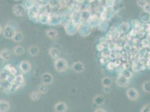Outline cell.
Listing matches in <instances>:
<instances>
[{"instance_id":"cell-1","label":"cell","mask_w":150,"mask_h":112,"mask_svg":"<svg viewBox=\"0 0 150 112\" xmlns=\"http://www.w3.org/2000/svg\"><path fill=\"white\" fill-rule=\"evenodd\" d=\"M54 68L59 72L65 71L68 68L67 60L63 58H58L54 62Z\"/></svg>"},{"instance_id":"cell-2","label":"cell","mask_w":150,"mask_h":112,"mask_svg":"<svg viewBox=\"0 0 150 112\" xmlns=\"http://www.w3.org/2000/svg\"><path fill=\"white\" fill-rule=\"evenodd\" d=\"M126 94L128 98L132 100H136L140 96L138 91L133 87L128 89L126 91Z\"/></svg>"},{"instance_id":"cell-3","label":"cell","mask_w":150,"mask_h":112,"mask_svg":"<svg viewBox=\"0 0 150 112\" xmlns=\"http://www.w3.org/2000/svg\"><path fill=\"white\" fill-rule=\"evenodd\" d=\"M17 30L14 26L10 24H7L3 29V35L8 39H12Z\"/></svg>"},{"instance_id":"cell-4","label":"cell","mask_w":150,"mask_h":112,"mask_svg":"<svg viewBox=\"0 0 150 112\" xmlns=\"http://www.w3.org/2000/svg\"><path fill=\"white\" fill-rule=\"evenodd\" d=\"M41 80H42V82L43 84L48 85L53 83V80H54V78H53V76L51 74L48 73V72H46V73H44L43 74Z\"/></svg>"},{"instance_id":"cell-5","label":"cell","mask_w":150,"mask_h":112,"mask_svg":"<svg viewBox=\"0 0 150 112\" xmlns=\"http://www.w3.org/2000/svg\"><path fill=\"white\" fill-rule=\"evenodd\" d=\"M13 12L17 16L21 17L25 15V9L21 5H16L14 6Z\"/></svg>"},{"instance_id":"cell-6","label":"cell","mask_w":150,"mask_h":112,"mask_svg":"<svg viewBox=\"0 0 150 112\" xmlns=\"http://www.w3.org/2000/svg\"><path fill=\"white\" fill-rule=\"evenodd\" d=\"M20 68L23 72L28 73L31 70L32 65L28 60H23L20 64Z\"/></svg>"},{"instance_id":"cell-7","label":"cell","mask_w":150,"mask_h":112,"mask_svg":"<svg viewBox=\"0 0 150 112\" xmlns=\"http://www.w3.org/2000/svg\"><path fill=\"white\" fill-rule=\"evenodd\" d=\"M54 110L55 112H65L67 111V104L63 102H59L56 104L54 107Z\"/></svg>"},{"instance_id":"cell-8","label":"cell","mask_w":150,"mask_h":112,"mask_svg":"<svg viewBox=\"0 0 150 112\" xmlns=\"http://www.w3.org/2000/svg\"><path fill=\"white\" fill-rule=\"evenodd\" d=\"M11 55L12 52L8 49L5 48L0 51V56L5 61L10 60L11 58Z\"/></svg>"},{"instance_id":"cell-9","label":"cell","mask_w":150,"mask_h":112,"mask_svg":"<svg viewBox=\"0 0 150 112\" xmlns=\"http://www.w3.org/2000/svg\"><path fill=\"white\" fill-rule=\"evenodd\" d=\"M72 69L76 72H82L85 69V66L82 62H76L72 64Z\"/></svg>"},{"instance_id":"cell-10","label":"cell","mask_w":150,"mask_h":112,"mask_svg":"<svg viewBox=\"0 0 150 112\" xmlns=\"http://www.w3.org/2000/svg\"><path fill=\"white\" fill-rule=\"evenodd\" d=\"M48 54L50 57L57 59L61 55V51L57 48L56 47H51L48 50Z\"/></svg>"},{"instance_id":"cell-11","label":"cell","mask_w":150,"mask_h":112,"mask_svg":"<svg viewBox=\"0 0 150 112\" xmlns=\"http://www.w3.org/2000/svg\"><path fill=\"white\" fill-rule=\"evenodd\" d=\"M10 109V104L8 102L5 100H0V112H8Z\"/></svg>"},{"instance_id":"cell-12","label":"cell","mask_w":150,"mask_h":112,"mask_svg":"<svg viewBox=\"0 0 150 112\" xmlns=\"http://www.w3.org/2000/svg\"><path fill=\"white\" fill-rule=\"evenodd\" d=\"M117 83L119 86L125 87L128 85L129 81H128V79H127V78H125L122 75L120 76H119L117 78Z\"/></svg>"},{"instance_id":"cell-13","label":"cell","mask_w":150,"mask_h":112,"mask_svg":"<svg viewBox=\"0 0 150 112\" xmlns=\"http://www.w3.org/2000/svg\"><path fill=\"white\" fill-rule=\"evenodd\" d=\"M12 52L14 53V54H15L16 56H21L24 53L25 49H24V48L22 45H18L14 47Z\"/></svg>"},{"instance_id":"cell-14","label":"cell","mask_w":150,"mask_h":112,"mask_svg":"<svg viewBox=\"0 0 150 112\" xmlns=\"http://www.w3.org/2000/svg\"><path fill=\"white\" fill-rule=\"evenodd\" d=\"M39 48L35 45H32L29 47V49H28V53L29 54L32 56V57H35L39 53Z\"/></svg>"},{"instance_id":"cell-15","label":"cell","mask_w":150,"mask_h":112,"mask_svg":"<svg viewBox=\"0 0 150 112\" xmlns=\"http://www.w3.org/2000/svg\"><path fill=\"white\" fill-rule=\"evenodd\" d=\"M24 35L21 32L17 31L14 35L12 39L14 42H15L17 43H20L24 40Z\"/></svg>"},{"instance_id":"cell-16","label":"cell","mask_w":150,"mask_h":112,"mask_svg":"<svg viewBox=\"0 0 150 112\" xmlns=\"http://www.w3.org/2000/svg\"><path fill=\"white\" fill-rule=\"evenodd\" d=\"M11 85L12 84L10 83L7 80L2 81V82L0 84V89L2 91H6V90L10 91Z\"/></svg>"},{"instance_id":"cell-17","label":"cell","mask_w":150,"mask_h":112,"mask_svg":"<svg viewBox=\"0 0 150 112\" xmlns=\"http://www.w3.org/2000/svg\"><path fill=\"white\" fill-rule=\"evenodd\" d=\"M41 98V93L38 90H34L30 94V98L34 102L38 101Z\"/></svg>"},{"instance_id":"cell-18","label":"cell","mask_w":150,"mask_h":112,"mask_svg":"<svg viewBox=\"0 0 150 112\" xmlns=\"http://www.w3.org/2000/svg\"><path fill=\"white\" fill-rule=\"evenodd\" d=\"M46 34L51 39H54L58 35V32L55 29H50L46 31Z\"/></svg>"},{"instance_id":"cell-19","label":"cell","mask_w":150,"mask_h":112,"mask_svg":"<svg viewBox=\"0 0 150 112\" xmlns=\"http://www.w3.org/2000/svg\"><path fill=\"white\" fill-rule=\"evenodd\" d=\"M4 69H5L7 72H8L9 74H12L14 75H16L17 74V70L13 66H12L11 64L6 65Z\"/></svg>"},{"instance_id":"cell-20","label":"cell","mask_w":150,"mask_h":112,"mask_svg":"<svg viewBox=\"0 0 150 112\" xmlns=\"http://www.w3.org/2000/svg\"><path fill=\"white\" fill-rule=\"evenodd\" d=\"M93 101L96 105L100 106V105H102L104 103L105 99H104V98L103 96L97 95L94 98Z\"/></svg>"},{"instance_id":"cell-21","label":"cell","mask_w":150,"mask_h":112,"mask_svg":"<svg viewBox=\"0 0 150 112\" xmlns=\"http://www.w3.org/2000/svg\"><path fill=\"white\" fill-rule=\"evenodd\" d=\"M48 87H47V85L44 84H41L39 86H38L37 90L41 93V94H46L48 91Z\"/></svg>"},{"instance_id":"cell-22","label":"cell","mask_w":150,"mask_h":112,"mask_svg":"<svg viewBox=\"0 0 150 112\" xmlns=\"http://www.w3.org/2000/svg\"><path fill=\"white\" fill-rule=\"evenodd\" d=\"M9 73L5 69H2L0 71V81H6L8 78Z\"/></svg>"},{"instance_id":"cell-23","label":"cell","mask_w":150,"mask_h":112,"mask_svg":"<svg viewBox=\"0 0 150 112\" xmlns=\"http://www.w3.org/2000/svg\"><path fill=\"white\" fill-rule=\"evenodd\" d=\"M15 82H16L18 85L21 86L23 84L24 82V78L21 75H15Z\"/></svg>"},{"instance_id":"cell-24","label":"cell","mask_w":150,"mask_h":112,"mask_svg":"<svg viewBox=\"0 0 150 112\" xmlns=\"http://www.w3.org/2000/svg\"><path fill=\"white\" fill-rule=\"evenodd\" d=\"M101 82L104 86H110L112 85V80L108 77L103 78V79L101 80Z\"/></svg>"},{"instance_id":"cell-25","label":"cell","mask_w":150,"mask_h":112,"mask_svg":"<svg viewBox=\"0 0 150 112\" xmlns=\"http://www.w3.org/2000/svg\"><path fill=\"white\" fill-rule=\"evenodd\" d=\"M142 88L146 93H150V81H146L143 84Z\"/></svg>"},{"instance_id":"cell-26","label":"cell","mask_w":150,"mask_h":112,"mask_svg":"<svg viewBox=\"0 0 150 112\" xmlns=\"http://www.w3.org/2000/svg\"><path fill=\"white\" fill-rule=\"evenodd\" d=\"M122 75L129 80L130 78L132 77V73L130 71H129L128 70H125V71H124Z\"/></svg>"},{"instance_id":"cell-27","label":"cell","mask_w":150,"mask_h":112,"mask_svg":"<svg viewBox=\"0 0 150 112\" xmlns=\"http://www.w3.org/2000/svg\"><path fill=\"white\" fill-rule=\"evenodd\" d=\"M147 2V1L146 0H137V5L140 7L143 8L144 7V6L146 5V3Z\"/></svg>"},{"instance_id":"cell-28","label":"cell","mask_w":150,"mask_h":112,"mask_svg":"<svg viewBox=\"0 0 150 112\" xmlns=\"http://www.w3.org/2000/svg\"><path fill=\"white\" fill-rule=\"evenodd\" d=\"M143 9L144 12L150 14V2H147L143 8Z\"/></svg>"},{"instance_id":"cell-29","label":"cell","mask_w":150,"mask_h":112,"mask_svg":"<svg viewBox=\"0 0 150 112\" xmlns=\"http://www.w3.org/2000/svg\"><path fill=\"white\" fill-rule=\"evenodd\" d=\"M15 75H14L12 74H9L7 81H8L10 83L12 84L15 81Z\"/></svg>"},{"instance_id":"cell-30","label":"cell","mask_w":150,"mask_h":112,"mask_svg":"<svg viewBox=\"0 0 150 112\" xmlns=\"http://www.w3.org/2000/svg\"><path fill=\"white\" fill-rule=\"evenodd\" d=\"M141 112H150V104H147V105H145L141 109Z\"/></svg>"},{"instance_id":"cell-31","label":"cell","mask_w":150,"mask_h":112,"mask_svg":"<svg viewBox=\"0 0 150 112\" xmlns=\"http://www.w3.org/2000/svg\"><path fill=\"white\" fill-rule=\"evenodd\" d=\"M142 45L143 47H147L150 45V41L148 39H143L142 41Z\"/></svg>"},{"instance_id":"cell-32","label":"cell","mask_w":150,"mask_h":112,"mask_svg":"<svg viewBox=\"0 0 150 112\" xmlns=\"http://www.w3.org/2000/svg\"><path fill=\"white\" fill-rule=\"evenodd\" d=\"M103 90L105 94H109L111 91V89L110 86H104L103 88Z\"/></svg>"},{"instance_id":"cell-33","label":"cell","mask_w":150,"mask_h":112,"mask_svg":"<svg viewBox=\"0 0 150 112\" xmlns=\"http://www.w3.org/2000/svg\"><path fill=\"white\" fill-rule=\"evenodd\" d=\"M114 4V0H107L106 1V5L108 7L113 6Z\"/></svg>"},{"instance_id":"cell-34","label":"cell","mask_w":150,"mask_h":112,"mask_svg":"<svg viewBox=\"0 0 150 112\" xmlns=\"http://www.w3.org/2000/svg\"><path fill=\"white\" fill-rule=\"evenodd\" d=\"M116 66L115 63H114L113 62H110L108 65V68L109 69H113Z\"/></svg>"},{"instance_id":"cell-35","label":"cell","mask_w":150,"mask_h":112,"mask_svg":"<svg viewBox=\"0 0 150 112\" xmlns=\"http://www.w3.org/2000/svg\"><path fill=\"white\" fill-rule=\"evenodd\" d=\"M95 112H106V111H105L104 109L99 108V109H96V111H95Z\"/></svg>"},{"instance_id":"cell-36","label":"cell","mask_w":150,"mask_h":112,"mask_svg":"<svg viewBox=\"0 0 150 112\" xmlns=\"http://www.w3.org/2000/svg\"><path fill=\"white\" fill-rule=\"evenodd\" d=\"M4 61H5V60L0 56V65H3V63H4Z\"/></svg>"},{"instance_id":"cell-37","label":"cell","mask_w":150,"mask_h":112,"mask_svg":"<svg viewBox=\"0 0 150 112\" xmlns=\"http://www.w3.org/2000/svg\"><path fill=\"white\" fill-rule=\"evenodd\" d=\"M147 66L149 67V68H150V60H149L148 61H147Z\"/></svg>"},{"instance_id":"cell-38","label":"cell","mask_w":150,"mask_h":112,"mask_svg":"<svg viewBox=\"0 0 150 112\" xmlns=\"http://www.w3.org/2000/svg\"><path fill=\"white\" fill-rule=\"evenodd\" d=\"M2 32V26L0 25V34H1Z\"/></svg>"},{"instance_id":"cell-39","label":"cell","mask_w":150,"mask_h":112,"mask_svg":"<svg viewBox=\"0 0 150 112\" xmlns=\"http://www.w3.org/2000/svg\"></svg>"}]
</instances>
